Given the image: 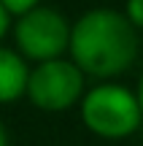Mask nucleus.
I'll use <instances>...</instances> for the list:
<instances>
[{
    "instance_id": "1",
    "label": "nucleus",
    "mask_w": 143,
    "mask_h": 146,
    "mask_svg": "<svg viewBox=\"0 0 143 146\" xmlns=\"http://www.w3.org/2000/svg\"><path fill=\"white\" fill-rule=\"evenodd\" d=\"M68 57L95 81L132 70L140 57V33L119 8H89L73 22Z\"/></svg>"
},
{
    "instance_id": "2",
    "label": "nucleus",
    "mask_w": 143,
    "mask_h": 146,
    "mask_svg": "<svg viewBox=\"0 0 143 146\" xmlns=\"http://www.w3.org/2000/svg\"><path fill=\"white\" fill-rule=\"evenodd\" d=\"M78 116L81 125L103 141H124L135 135L143 125L138 92L119 78L95 81L92 87H86L78 103Z\"/></svg>"
},
{
    "instance_id": "3",
    "label": "nucleus",
    "mask_w": 143,
    "mask_h": 146,
    "mask_svg": "<svg viewBox=\"0 0 143 146\" xmlns=\"http://www.w3.org/2000/svg\"><path fill=\"white\" fill-rule=\"evenodd\" d=\"M70 30H73V22L59 8L46 3L30 8L22 16H14V25H11L14 49L30 65L68 57Z\"/></svg>"
},
{
    "instance_id": "4",
    "label": "nucleus",
    "mask_w": 143,
    "mask_h": 146,
    "mask_svg": "<svg viewBox=\"0 0 143 146\" xmlns=\"http://www.w3.org/2000/svg\"><path fill=\"white\" fill-rule=\"evenodd\" d=\"M84 92H86V73L70 57L38 62L30 70L27 100L38 111L62 114V111L78 108Z\"/></svg>"
},
{
    "instance_id": "5",
    "label": "nucleus",
    "mask_w": 143,
    "mask_h": 146,
    "mask_svg": "<svg viewBox=\"0 0 143 146\" xmlns=\"http://www.w3.org/2000/svg\"><path fill=\"white\" fill-rule=\"evenodd\" d=\"M30 70L32 65L16 49L0 43V106H11L16 100L27 98Z\"/></svg>"
},
{
    "instance_id": "6",
    "label": "nucleus",
    "mask_w": 143,
    "mask_h": 146,
    "mask_svg": "<svg viewBox=\"0 0 143 146\" xmlns=\"http://www.w3.org/2000/svg\"><path fill=\"white\" fill-rule=\"evenodd\" d=\"M124 16L132 22V27L143 33V0H124Z\"/></svg>"
},
{
    "instance_id": "7",
    "label": "nucleus",
    "mask_w": 143,
    "mask_h": 146,
    "mask_svg": "<svg viewBox=\"0 0 143 146\" xmlns=\"http://www.w3.org/2000/svg\"><path fill=\"white\" fill-rule=\"evenodd\" d=\"M0 3L8 8V14H11V16H22V14H27L30 8L41 5L43 0H0Z\"/></svg>"
},
{
    "instance_id": "8",
    "label": "nucleus",
    "mask_w": 143,
    "mask_h": 146,
    "mask_svg": "<svg viewBox=\"0 0 143 146\" xmlns=\"http://www.w3.org/2000/svg\"><path fill=\"white\" fill-rule=\"evenodd\" d=\"M11 25H14V16H11V14H8V8L0 3V43H3V38L11 33Z\"/></svg>"
},
{
    "instance_id": "9",
    "label": "nucleus",
    "mask_w": 143,
    "mask_h": 146,
    "mask_svg": "<svg viewBox=\"0 0 143 146\" xmlns=\"http://www.w3.org/2000/svg\"><path fill=\"white\" fill-rule=\"evenodd\" d=\"M135 92H138L140 108H143V65H140V73H138V84H135Z\"/></svg>"
},
{
    "instance_id": "10",
    "label": "nucleus",
    "mask_w": 143,
    "mask_h": 146,
    "mask_svg": "<svg viewBox=\"0 0 143 146\" xmlns=\"http://www.w3.org/2000/svg\"><path fill=\"white\" fill-rule=\"evenodd\" d=\"M0 146H11V143H8V133H5L3 122H0Z\"/></svg>"
}]
</instances>
